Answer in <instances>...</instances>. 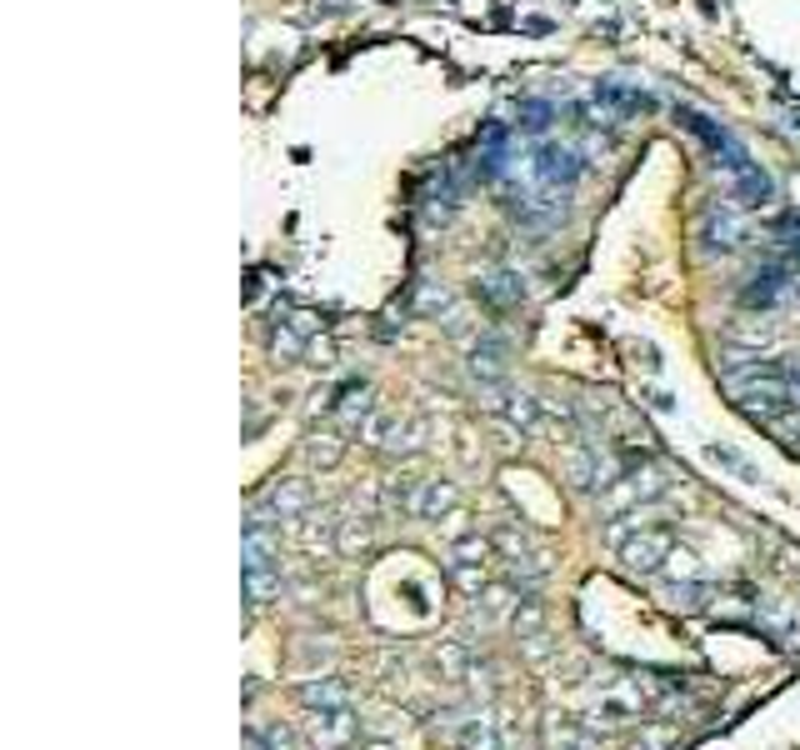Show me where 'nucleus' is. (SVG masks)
<instances>
[{
	"instance_id": "32",
	"label": "nucleus",
	"mask_w": 800,
	"mask_h": 750,
	"mask_svg": "<svg viewBox=\"0 0 800 750\" xmlns=\"http://www.w3.org/2000/svg\"><path fill=\"white\" fill-rule=\"evenodd\" d=\"M246 750H270V746H266V740L256 736V730H250V736H246Z\"/></svg>"
},
{
	"instance_id": "18",
	"label": "nucleus",
	"mask_w": 800,
	"mask_h": 750,
	"mask_svg": "<svg viewBox=\"0 0 800 750\" xmlns=\"http://www.w3.org/2000/svg\"><path fill=\"white\" fill-rule=\"evenodd\" d=\"M480 296L490 300V306H516L520 296H526V286H520L516 276H510V270H496V276H480Z\"/></svg>"
},
{
	"instance_id": "25",
	"label": "nucleus",
	"mask_w": 800,
	"mask_h": 750,
	"mask_svg": "<svg viewBox=\"0 0 800 750\" xmlns=\"http://www.w3.org/2000/svg\"><path fill=\"white\" fill-rule=\"evenodd\" d=\"M416 306L430 310V316H440V310H450V290L446 286H430V280H426V286H420V296H416Z\"/></svg>"
},
{
	"instance_id": "13",
	"label": "nucleus",
	"mask_w": 800,
	"mask_h": 750,
	"mask_svg": "<svg viewBox=\"0 0 800 750\" xmlns=\"http://www.w3.org/2000/svg\"><path fill=\"white\" fill-rule=\"evenodd\" d=\"M420 486H426V480H416V476H396V480H386V516H390V520H410V516H416V506H420Z\"/></svg>"
},
{
	"instance_id": "15",
	"label": "nucleus",
	"mask_w": 800,
	"mask_h": 750,
	"mask_svg": "<svg viewBox=\"0 0 800 750\" xmlns=\"http://www.w3.org/2000/svg\"><path fill=\"white\" fill-rule=\"evenodd\" d=\"M306 346H310V336H306V330H296L290 320H280V326L270 330V356H276L280 366H290V360H306Z\"/></svg>"
},
{
	"instance_id": "7",
	"label": "nucleus",
	"mask_w": 800,
	"mask_h": 750,
	"mask_svg": "<svg viewBox=\"0 0 800 750\" xmlns=\"http://www.w3.org/2000/svg\"><path fill=\"white\" fill-rule=\"evenodd\" d=\"M796 266H760L756 276H750V286L740 290V300H746V306H760V310H770L776 306V300H786L790 290H796Z\"/></svg>"
},
{
	"instance_id": "20",
	"label": "nucleus",
	"mask_w": 800,
	"mask_h": 750,
	"mask_svg": "<svg viewBox=\"0 0 800 750\" xmlns=\"http://www.w3.org/2000/svg\"><path fill=\"white\" fill-rule=\"evenodd\" d=\"M506 416L516 430H536L540 426V400L536 396H506Z\"/></svg>"
},
{
	"instance_id": "6",
	"label": "nucleus",
	"mask_w": 800,
	"mask_h": 750,
	"mask_svg": "<svg viewBox=\"0 0 800 750\" xmlns=\"http://www.w3.org/2000/svg\"><path fill=\"white\" fill-rule=\"evenodd\" d=\"M700 240H706V250L726 256V250H736L740 240H746V220H740L726 200H716V206H706V216H700Z\"/></svg>"
},
{
	"instance_id": "17",
	"label": "nucleus",
	"mask_w": 800,
	"mask_h": 750,
	"mask_svg": "<svg viewBox=\"0 0 800 750\" xmlns=\"http://www.w3.org/2000/svg\"><path fill=\"white\" fill-rule=\"evenodd\" d=\"M666 606L670 610H706L710 606V586L706 580H676V586H666Z\"/></svg>"
},
{
	"instance_id": "4",
	"label": "nucleus",
	"mask_w": 800,
	"mask_h": 750,
	"mask_svg": "<svg viewBox=\"0 0 800 750\" xmlns=\"http://www.w3.org/2000/svg\"><path fill=\"white\" fill-rule=\"evenodd\" d=\"M240 556H246V570L250 566H276L280 556V530H276V510L270 506H256L240 530Z\"/></svg>"
},
{
	"instance_id": "5",
	"label": "nucleus",
	"mask_w": 800,
	"mask_h": 750,
	"mask_svg": "<svg viewBox=\"0 0 800 750\" xmlns=\"http://www.w3.org/2000/svg\"><path fill=\"white\" fill-rule=\"evenodd\" d=\"M310 746L316 750H346L350 740L360 736V720L350 706H336V710H310Z\"/></svg>"
},
{
	"instance_id": "10",
	"label": "nucleus",
	"mask_w": 800,
	"mask_h": 750,
	"mask_svg": "<svg viewBox=\"0 0 800 750\" xmlns=\"http://www.w3.org/2000/svg\"><path fill=\"white\" fill-rule=\"evenodd\" d=\"M470 376L480 380V386H500L506 380V346L500 340H476L470 346Z\"/></svg>"
},
{
	"instance_id": "3",
	"label": "nucleus",
	"mask_w": 800,
	"mask_h": 750,
	"mask_svg": "<svg viewBox=\"0 0 800 750\" xmlns=\"http://www.w3.org/2000/svg\"><path fill=\"white\" fill-rule=\"evenodd\" d=\"M360 436L370 440V446H380V450H390V456H416L420 446H426V436H430V426L426 420H396V416H370L366 420V430Z\"/></svg>"
},
{
	"instance_id": "22",
	"label": "nucleus",
	"mask_w": 800,
	"mask_h": 750,
	"mask_svg": "<svg viewBox=\"0 0 800 750\" xmlns=\"http://www.w3.org/2000/svg\"><path fill=\"white\" fill-rule=\"evenodd\" d=\"M366 546H370V526H366V520H340V536H336L340 556H360Z\"/></svg>"
},
{
	"instance_id": "29",
	"label": "nucleus",
	"mask_w": 800,
	"mask_h": 750,
	"mask_svg": "<svg viewBox=\"0 0 800 750\" xmlns=\"http://www.w3.org/2000/svg\"><path fill=\"white\" fill-rule=\"evenodd\" d=\"M780 370H786L790 396H796V406H800V350H796V356H786V360H780Z\"/></svg>"
},
{
	"instance_id": "11",
	"label": "nucleus",
	"mask_w": 800,
	"mask_h": 750,
	"mask_svg": "<svg viewBox=\"0 0 800 750\" xmlns=\"http://www.w3.org/2000/svg\"><path fill=\"white\" fill-rule=\"evenodd\" d=\"M336 416L346 430H366V420L376 416V390L370 386H346L336 400Z\"/></svg>"
},
{
	"instance_id": "1",
	"label": "nucleus",
	"mask_w": 800,
	"mask_h": 750,
	"mask_svg": "<svg viewBox=\"0 0 800 750\" xmlns=\"http://www.w3.org/2000/svg\"><path fill=\"white\" fill-rule=\"evenodd\" d=\"M616 550H620V560H626V570H636V576H656V570L676 556V540H670V530H660V526H646V530L636 526Z\"/></svg>"
},
{
	"instance_id": "23",
	"label": "nucleus",
	"mask_w": 800,
	"mask_h": 750,
	"mask_svg": "<svg viewBox=\"0 0 800 750\" xmlns=\"http://www.w3.org/2000/svg\"><path fill=\"white\" fill-rule=\"evenodd\" d=\"M726 340H730V346H746V350H756V356H760V350L776 340V330H770L766 320H760V326H730Z\"/></svg>"
},
{
	"instance_id": "2",
	"label": "nucleus",
	"mask_w": 800,
	"mask_h": 750,
	"mask_svg": "<svg viewBox=\"0 0 800 750\" xmlns=\"http://www.w3.org/2000/svg\"><path fill=\"white\" fill-rule=\"evenodd\" d=\"M666 496V476H660L656 466H640V470H626L620 480H610L606 490V516H626L630 506H646V500H660Z\"/></svg>"
},
{
	"instance_id": "12",
	"label": "nucleus",
	"mask_w": 800,
	"mask_h": 750,
	"mask_svg": "<svg viewBox=\"0 0 800 750\" xmlns=\"http://www.w3.org/2000/svg\"><path fill=\"white\" fill-rule=\"evenodd\" d=\"M460 506V490L450 480H426L420 486V506H416V520H440Z\"/></svg>"
},
{
	"instance_id": "30",
	"label": "nucleus",
	"mask_w": 800,
	"mask_h": 750,
	"mask_svg": "<svg viewBox=\"0 0 800 750\" xmlns=\"http://www.w3.org/2000/svg\"><path fill=\"white\" fill-rule=\"evenodd\" d=\"M256 736L266 740L270 750H290V736H286V730H280V726H270V730H256Z\"/></svg>"
},
{
	"instance_id": "31",
	"label": "nucleus",
	"mask_w": 800,
	"mask_h": 750,
	"mask_svg": "<svg viewBox=\"0 0 800 750\" xmlns=\"http://www.w3.org/2000/svg\"><path fill=\"white\" fill-rule=\"evenodd\" d=\"M650 406H656V410H660V416H670V410H676V400H670V396H666V390H656V396H650Z\"/></svg>"
},
{
	"instance_id": "27",
	"label": "nucleus",
	"mask_w": 800,
	"mask_h": 750,
	"mask_svg": "<svg viewBox=\"0 0 800 750\" xmlns=\"http://www.w3.org/2000/svg\"><path fill=\"white\" fill-rule=\"evenodd\" d=\"M306 366L330 370V366H336V346H330V340H316V336H310V346H306Z\"/></svg>"
},
{
	"instance_id": "8",
	"label": "nucleus",
	"mask_w": 800,
	"mask_h": 750,
	"mask_svg": "<svg viewBox=\"0 0 800 750\" xmlns=\"http://www.w3.org/2000/svg\"><path fill=\"white\" fill-rule=\"evenodd\" d=\"M730 190H736L740 206H770V200H776V180H770L756 160H740V166L730 170Z\"/></svg>"
},
{
	"instance_id": "16",
	"label": "nucleus",
	"mask_w": 800,
	"mask_h": 750,
	"mask_svg": "<svg viewBox=\"0 0 800 750\" xmlns=\"http://www.w3.org/2000/svg\"><path fill=\"white\" fill-rule=\"evenodd\" d=\"M246 596H250V606H270V600H280V570L276 566H250L246 570Z\"/></svg>"
},
{
	"instance_id": "28",
	"label": "nucleus",
	"mask_w": 800,
	"mask_h": 750,
	"mask_svg": "<svg viewBox=\"0 0 800 750\" xmlns=\"http://www.w3.org/2000/svg\"><path fill=\"white\" fill-rule=\"evenodd\" d=\"M706 456H710V460H716V466H726V470H736V476H740V480H756V470H750V466H746V460H740V456H736V450H720V446H710V450H706Z\"/></svg>"
},
{
	"instance_id": "21",
	"label": "nucleus",
	"mask_w": 800,
	"mask_h": 750,
	"mask_svg": "<svg viewBox=\"0 0 800 750\" xmlns=\"http://www.w3.org/2000/svg\"><path fill=\"white\" fill-rule=\"evenodd\" d=\"M460 750H500L496 726H490L486 716H476V720L466 726V736H460Z\"/></svg>"
},
{
	"instance_id": "24",
	"label": "nucleus",
	"mask_w": 800,
	"mask_h": 750,
	"mask_svg": "<svg viewBox=\"0 0 800 750\" xmlns=\"http://www.w3.org/2000/svg\"><path fill=\"white\" fill-rule=\"evenodd\" d=\"M340 450H346V440H340V436H310V440H306L310 466H336Z\"/></svg>"
},
{
	"instance_id": "9",
	"label": "nucleus",
	"mask_w": 800,
	"mask_h": 750,
	"mask_svg": "<svg viewBox=\"0 0 800 750\" xmlns=\"http://www.w3.org/2000/svg\"><path fill=\"white\" fill-rule=\"evenodd\" d=\"M266 506L276 510V520H300L310 516V480H276L266 496Z\"/></svg>"
},
{
	"instance_id": "14",
	"label": "nucleus",
	"mask_w": 800,
	"mask_h": 750,
	"mask_svg": "<svg viewBox=\"0 0 800 750\" xmlns=\"http://www.w3.org/2000/svg\"><path fill=\"white\" fill-rule=\"evenodd\" d=\"M300 700H306V710H336V706H350V690L346 680H306L300 686Z\"/></svg>"
},
{
	"instance_id": "26",
	"label": "nucleus",
	"mask_w": 800,
	"mask_h": 750,
	"mask_svg": "<svg viewBox=\"0 0 800 750\" xmlns=\"http://www.w3.org/2000/svg\"><path fill=\"white\" fill-rule=\"evenodd\" d=\"M520 126H526V130H546L550 126V106H546V100H526V106H520Z\"/></svg>"
},
{
	"instance_id": "19",
	"label": "nucleus",
	"mask_w": 800,
	"mask_h": 750,
	"mask_svg": "<svg viewBox=\"0 0 800 750\" xmlns=\"http://www.w3.org/2000/svg\"><path fill=\"white\" fill-rule=\"evenodd\" d=\"M640 716V706L636 700H620V696H606L596 710H590V726H606V730H620V726H630V720Z\"/></svg>"
}]
</instances>
